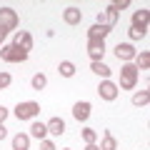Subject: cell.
<instances>
[{"label": "cell", "mask_w": 150, "mask_h": 150, "mask_svg": "<svg viewBox=\"0 0 150 150\" xmlns=\"http://www.w3.org/2000/svg\"><path fill=\"white\" fill-rule=\"evenodd\" d=\"M148 18H150V10H135L133 13V28L148 30Z\"/></svg>", "instance_id": "obj_12"}, {"label": "cell", "mask_w": 150, "mask_h": 150, "mask_svg": "<svg viewBox=\"0 0 150 150\" xmlns=\"http://www.w3.org/2000/svg\"><path fill=\"white\" fill-rule=\"evenodd\" d=\"M63 150H70V148H63Z\"/></svg>", "instance_id": "obj_32"}, {"label": "cell", "mask_w": 150, "mask_h": 150, "mask_svg": "<svg viewBox=\"0 0 150 150\" xmlns=\"http://www.w3.org/2000/svg\"><path fill=\"white\" fill-rule=\"evenodd\" d=\"M40 150H58V148H55V143H53V140H48V138H45V140H40Z\"/></svg>", "instance_id": "obj_25"}, {"label": "cell", "mask_w": 150, "mask_h": 150, "mask_svg": "<svg viewBox=\"0 0 150 150\" xmlns=\"http://www.w3.org/2000/svg\"><path fill=\"white\" fill-rule=\"evenodd\" d=\"M138 75H140V70L135 68L133 63H125L123 68H120V85H118V90H133V88L138 85Z\"/></svg>", "instance_id": "obj_1"}, {"label": "cell", "mask_w": 150, "mask_h": 150, "mask_svg": "<svg viewBox=\"0 0 150 150\" xmlns=\"http://www.w3.org/2000/svg\"><path fill=\"white\" fill-rule=\"evenodd\" d=\"M0 28L5 33H10V30L18 28V13L13 8H0Z\"/></svg>", "instance_id": "obj_4"}, {"label": "cell", "mask_w": 150, "mask_h": 150, "mask_svg": "<svg viewBox=\"0 0 150 150\" xmlns=\"http://www.w3.org/2000/svg\"><path fill=\"white\" fill-rule=\"evenodd\" d=\"M88 55L93 63H100L105 55V40H88Z\"/></svg>", "instance_id": "obj_7"}, {"label": "cell", "mask_w": 150, "mask_h": 150, "mask_svg": "<svg viewBox=\"0 0 150 150\" xmlns=\"http://www.w3.org/2000/svg\"><path fill=\"white\" fill-rule=\"evenodd\" d=\"M90 110H93V105L88 100H80V103H75L73 105V118L78 120V123H85L88 118H90Z\"/></svg>", "instance_id": "obj_8"}, {"label": "cell", "mask_w": 150, "mask_h": 150, "mask_svg": "<svg viewBox=\"0 0 150 150\" xmlns=\"http://www.w3.org/2000/svg\"><path fill=\"white\" fill-rule=\"evenodd\" d=\"M98 148L100 150H118V140L112 138V133H103V140Z\"/></svg>", "instance_id": "obj_18"}, {"label": "cell", "mask_w": 150, "mask_h": 150, "mask_svg": "<svg viewBox=\"0 0 150 150\" xmlns=\"http://www.w3.org/2000/svg\"><path fill=\"white\" fill-rule=\"evenodd\" d=\"M0 58L5 63H25L28 60V53L18 50L15 45H0Z\"/></svg>", "instance_id": "obj_3"}, {"label": "cell", "mask_w": 150, "mask_h": 150, "mask_svg": "<svg viewBox=\"0 0 150 150\" xmlns=\"http://www.w3.org/2000/svg\"><path fill=\"white\" fill-rule=\"evenodd\" d=\"M13 150H30V135L18 133L15 138H13Z\"/></svg>", "instance_id": "obj_15"}, {"label": "cell", "mask_w": 150, "mask_h": 150, "mask_svg": "<svg viewBox=\"0 0 150 150\" xmlns=\"http://www.w3.org/2000/svg\"><path fill=\"white\" fill-rule=\"evenodd\" d=\"M30 83H33V90H43V88L48 85V78H45L43 73H38V75H33Z\"/></svg>", "instance_id": "obj_22"}, {"label": "cell", "mask_w": 150, "mask_h": 150, "mask_svg": "<svg viewBox=\"0 0 150 150\" xmlns=\"http://www.w3.org/2000/svg\"><path fill=\"white\" fill-rule=\"evenodd\" d=\"M8 138V128H5V125H0V140H5Z\"/></svg>", "instance_id": "obj_29"}, {"label": "cell", "mask_w": 150, "mask_h": 150, "mask_svg": "<svg viewBox=\"0 0 150 150\" xmlns=\"http://www.w3.org/2000/svg\"><path fill=\"white\" fill-rule=\"evenodd\" d=\"M115 55H118V60H123V63H130V60H135L138 50L133 48V43H118V48H115Z\"/></svg>", "instance_id": "obj_9"}, {"label": "cell", "mask_w": 150, "mask_h": 150, "mask_svg": "<svg viewBox=\"0 0 150 150\" xmlns=\"http://www.w3.org/2000/svg\"><path fill=\"white\" fill-rule=\"evenodd\" d=\"M148 103H150V93L148 90H140V93L133 95V105L135 108H143V105H148Z\"/></svg>", "instance_id": "obj_21"}, {"label": "cell", "mask_w": 150, "mask_h": 150, "mask_svg": "<svg viewBox=\"0 0 150 150\" xmlns=\"http://www.w3.org/2000/svg\"><path fill=\"white\" fill-rule=\"evenodd\" d=\"M45 125H48V133L50 135H63L65 133V120L63 118H50Z\"/></svg>", "instance_id": "obj_14"}, {"label": "cell", "mask_w": 150, "mask_h": 150, "mask_svg": "<svg viewBox=\"0 0 150 150\" xmlns=\"http://www.w3.org/2000/svg\"><path fill=\"white\" fill-rule=\"evenodd\" d=\"M63 20L68 23V25H80L83 13L78 10V8H65V10H63Z\"/></svg>", "instance_id": "obj_11"}, {"label": "cell", "mask_w": 150, "mask_h": 150, "mask_svg": "<svg viewBox=\"0 0 150 150\" xmlns=\"http://www.w3.org/2000/svg\"><path fill=\"white\" fill-rule=\"evenodd\" d=\"M80 135H83V140H85V145H90V143L98 140V130H93V128H85Z\"/></svg>", "instance_id": "obj_23"}, {"label": "cell", "mask_w": 150, "mask_h": 150, "mask_svg": "<svg viewBox=\"0 0 150 150\" xmlns=\"http://www.w3.org/2000/svg\"><path fill=\"white\" fill-rule=\"evenodd\" d=\"M90 70H93L95 75H100L103 80H110V73H112V70L108 68V65L103 63V60H100V63H90Z\"/></svg>", "instance_id": "obj_16"}, {"label": "cell", "mask_w": 150, "mask_h": 150, "mask_svg": "<svg viewBox=\"0 0 150 150\" xmlns=\"http://www.w3.org/2000/svg\"><path fill=\"white\" fill-rule=\"evenodd\" d=\"M45 135H48V125H45V123H33L30 125V138L45 140Z\"/></svg>", "instance_id": "obj_17"}, {"label": "cell", "mask_w": 150, "mask_h": 150, "mask_svg": "<svg viewBox=\"0 0 150 150\" xmlns=\"http://www.w3.org/2000/svg\"><path fill=\"white\" fill-rule=\"evenodd\" d=\"M8 112H10V110H8V108H3V105H0V125L5 123V118H8Z\"/></svg>", "instance_id": "obj_28"}, {"label": "cell", "mask_w": 150, "mask_h": 150, "mask_svg": "<svg viewBox=\"0 0 150 150\" xmlns=\"http://www.w3.org/2000/svg\"><path fill=\"white\" fill-rule=\"evenodd\" d=\"M13 45H15L18 50H23V53H30V50H33V35L28 30H18Z\"/></svg>", "instance_id": "obj_6"}, {"label": "cell", "mask_w": 150, "mask_h": 150, "mask_svg": "<svg viewBox=\"0 0 150 150\" xmlns=\"http://www.w3.org/2000/svg\"><path fill=\"white\" fill-rule=\"evenodd\" d=\"M118 93H120V90H118V85H115L112 80H103L100 85H98V95H100L103 100H108V103L115 100V98H118Z\"/></svg>", "instance_id": "obj_5"}, {"label": "cell", "mask_w": 150, "mask_h": 150, "mask_svg": "<svg viewBox=\"0 0 150 150\" xmlns=\"http://www.w3.org/2000/svg\"><path fill=\"white\" fill-rule=\"evenodd\" d=\"M58 73L63 75V78H73L75 75V65L70 63V60H63V63L58 65Z\"/></svg>", "instance_id": "obj_20"}, {"label": "cell", "mask_w": 150, "mask_h": 150, "mask_svg": "<svg viewBox=\"0 0 150 150\" xmlns=\"http://www.w3.org/2000/svg\"><path fill=\"white\" fill-rule=\"evenodd\" d=\"M112 5H115V10L120 13V10H125V8L130 5V0H118V3H112Z\"/></svg>", "instance_id": "obj_27"}, {"label": "cell", "mask_w": 150, "mask_h": 150, "mask_svg": "<svg viewBox=\"0 0 150 150\" xmlns=\"http://www.w3.org/2000/svg\"><path fill=\"white\" fill-rule=\"evenodd\" d=\"M0 90H3V85H0Z\"/></svg>", "instance_id": "obj_33"}, {"label": "cell", "mask_w": 150, "mask_h": 150, "mask_svg": "<svg viewBox=\"0 0 150 150\" xmlns=\"http://www.w3.org/2000/svg\"><path fill=\"white\" fill-rule=\"evenodd\" d=\"M135 68H138V70H148L150 68V53H148V50H143V53L135 55Z\"/></svg>", "instance_id": "obj_19"}, {"label": "cell", "mask_w": 150, "mask_h": 150, "mask_svg": "<svg viewBox=\"0 0 150 150\" xmlns=\"http://www.w3.org/2000/svg\"><path fill=\"white\" fill-rule=\"evenodd\" d=\"M0 85H3V90L10 85V73H0Z\"/></svg>", "instance_id": "obj_26"}, {"label": "cell", "mask_w": 150, "mask_h": 150, "mask_svg": "<svg viewBox=\"0 0 150 150\" xmlns=\"http://www.w3.org/2000/svg\"><path fill=\"white\" fill-rule=\"evenodd\" d=\"M118 15H120V13L115 10V5H112V3H110V5H108L105 10H103V25L112 28V25H115V23H118Z\"/></svg>", "instance_id": "obj_13"}, {"label": "cell", "mask_w": 150, "mask_h": 150, "mask_svg": "<svg viewBox=\"0 0 150 150\" xmlns=\"http://www.w3.org/2000/svg\"><path fill=\"white\" fill-rule=\"evenodd\" d=\"M85 150H100V148H98L95 143H90V145H85Z\"/></svg>", "instance_id": "obj_30"}, {"label": "cell", "mask_w": 150, "mask_h": 150, "mask_svg": "<svg viewBox=\"0 0 150 150\" xmlns=\"http://www.w3.org/2000/svg\"><path fill=\"white\" fill-rule=\"evenodd\" d=\"M38 112H40V103H35V100L18 103V108H15V118H18V120H33Z\"/></svg>", "instance_id": "obj_2"}, {"label": "cell", "mask_w": 150, "mask_h": 150, "mask_svg": "<svg viewBox=\"0 0 150 150\" xmlns=\"http://www.w3.org/2000/svg\"><path fill=\"white\" fill-rule=\"evenodd\" d=\"M110 30L112 28H108V25H100V23H95V25L88 30V40H105L108 35H110Z\"/></svg>", "instance_id": "obj_10"}, {"label": "cell", "mask_w": 150, "mask_h": 150, "mask_svg": "<svg viewBox=\"0 0 150 150\" xmlns=\"http://www.w3.org/2000/svg\"><path fill=\"white\" fill-rule=\"evenodd\" d=\"M5 35H8V33L3 30V28H0V45H3V40H5Z\"/></svg>", "instance_id": "obj_31"}, {"label": "cell", "mask_w": 150, "mask_h": 150, "mask_svg": "<svg viewBox=\"0 0 150 150\" xmlns=\"http://www.w3.org/2000/svg\"><path fill=\"white\" fill-rule=\"evenodd\" d=\"M128 35H130V40H140V38H145V35H148V30H140V28H133V25H130Z\"/></svg>", "instance_id": "obj_24"}]
</instances>
